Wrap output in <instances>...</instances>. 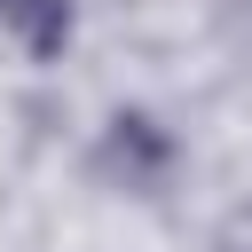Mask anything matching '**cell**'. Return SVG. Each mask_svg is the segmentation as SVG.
<instances>
[{"mask_svg":"<svg viewBox=\"0 0 252 252\" xmlns=\"http://www.w3.org/2000/svg\"><path fill=\"white\" fill-rule=\"evenodd\" d=\"M0 32H16L32 55H55L71 39V0H0Z\"/></svg>","mask_w":252,"mask_h":252,"instance_id":"cell-2","label":"cell"},{"mask_svg":"<svg viewBox=\"0 0 252 252\" xmlns=\"http://www.w3.org/2000/svg\"><path fill=\"white\" fill-rule=\"evenodd\" d=\"M165 158H173V142L158 134V118H142V110H118V118H110V134H102V165L126 173V189H150V181L165 173Z\"/></svg>","mask_w":252,"mask_h":252,"instance_id":"cell-1","label":"cell"}]
</instances>
